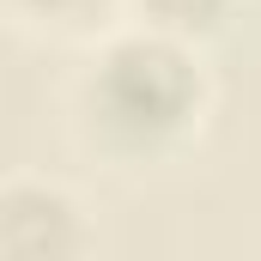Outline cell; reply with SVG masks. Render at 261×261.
Returning <instances> with one entry per match:
<instances>
[{
    "mask_svg": "<svg viewBox=\"0 0 261 261\" xmlns=\"http://www.w3.org/2000/svg\"><path fill=\"white\" fill-rule=\"evenodd\" d=\"M213 116V73L200 43L116 24L85 43V61L67 85L73 146L110 170H158L176 164Z\"/></svg>",
    "mask_w": 261,
    "mask_h": 261,
    "instance_id": "1",
    "label": "cell"
},
{
    "mask_svg": "<svg viewBox=\"0 0 261 261\" xmlns=\"http://www.w3.org/2000/svg\"><path fill=\"white\" fill-rule=\"evenodd\" d=\"M97 249L91 206L61 176L12 170L0 182V255L6 261H85Z\"/></svg>",
    "mask_w": 261,
    "mask_h": 261,
    "instance_id": "2",
    "label": "cell"
},
{
    "mask_svg": "<svg viewBox=\"0 0 261 261\" xmlns=\"http://www.w3.org/2000/svg\"><path fill=\"white\" fill-rule=\"evenodd\" d=\"M6 24L31 43H97L103 31L128 24V0H0Z\"/></svg>",
    "mask_w": 261,
    "mask_h": 261,
    "instance_id": "3",
    "label": "cell"
},
{
    "mask_svg": "<svg viewBox=\"0 0 261 261\" xmlns=\"http://www.w3.org/2000/svg\"><path fill=\"white\" fill-rule=\"evenodd\" d=\"M237 0H128V24L182 37V43H213L231 24Z\"/></svg>",
    "mask_w": 261,
    "mask_h": 261,
    "instance_id": "4",
    "label": "cell"
}]
</instances>
